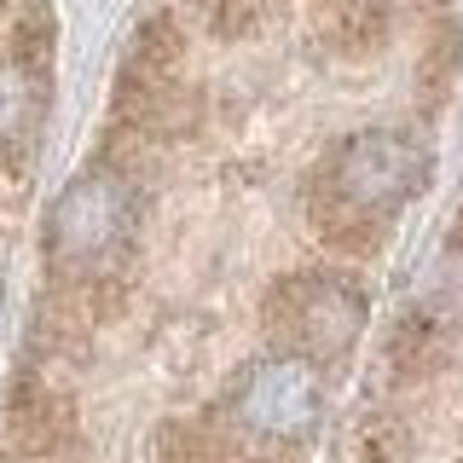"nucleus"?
Instances as JSON below:
<instances>
[{"label": "nucleus", "instance_id": "nucleus-9", "mask_svg": "<svg viewBox=\"0 0 463 463\" xmlns=\"http://www.w3.org/2000/svg\"><path fill=\"white\" fill-rule=\"evenodd\" d=\"M0 6H6V0H0Z\"/></svg>", "mask_w": 463, "mask_h": 463}, {"label": "nucleus", "instance_id": "nucleus-5", "mask_svg": "<svg viewBox=\"0 0 463 463\" xmlns=\"http://www.w3.org/2000/svg\"><path fill=\"white\" fill-rule=\"evenodd\" d=\"M41 110H47V70L6 58L0 64V168L35 139Z\"/></svg>", "mask_w": 463, "mask_h": 463}, {"label": "nucleus", "instance_id": "nucleus-7", "mask_svg": "<svg viewBox=\"0 0 463 463\" xmlns=\"http://www.w3.org/2000/svg\"><path fill=\"white\" fill-rule=\"evenodd\" d=\"M272 6L279 0H203V18H209L214 35H255L272 18Z\"/></svg>", "mask_w": 463, "mask_h": 463}, {"label": "nucleus", "instance_id": "nucleus-8", "mask_svg": "<svg viewBox=\"0 0 463 463\" xmlns=\"http://www.w3.org/2000/svg\"><path fill=\"white\" fill-rule=\"evenodd\" d=\"M452 255H463V209H458V226H452Z\"/></svg>", "mask_w": 463, "mask_h": 463}, {"label": "nucleus", "instance_id": "nucleus-4", "mask_svg": "<svg viewBox=\"0 0 463 463\" xmlns=\"http://www.w3.org/2000/svg\"><path fill=\"white\" fill-rule=\"evenodd\" d=\"M325 417V376L296 354H267L232 388V423L255 440L301 446Z\"/></svg>", "mask_w": 463, "mask_h": 463}, {"label": "nucleus", "instance_id": "nucleus-3", "mask_svg": "<svg viewBox=\"0 0 463 463\" xmlns=\"http://www.w3.org/2000/svg\"><path fill=\"white\" fill-rule=\"evenodd\" d=\"M260 325L279 354H296L307 365L342 359L365 330V296L342 272H296L279 279L260 301Z\"/></svg>", "mask_w": 463, "mask_h": 463}, {"label": "nucleus", "instance_id": "nucleus-2", "mask_svg": "<svg viewBox=\"0 0 463 463\" xmlns=\"http://www.w3.org/2000/svg\"><path fill=\"white\" fill-rule=\"evenodd\" d=\"M139 192L122 168H87L64 185V197L47 214V260L70 279H93L134 243Z\"/></svg>", "mask_w": 463, "mask_h": 463}, {"label": "nucleus", "instance_id": "nucleus-1", "mask_svg": "<svg viewBox=\"0 0 463 463\" xmlns=\"http://www.w3.org/2000/svg\"><path fill=\"white\" fill-rule=\"evenodd\" d=\"M434 156L405 128H365L347 134L325 163V180L313 192V226L325 243L365 255L376 250L383 226L429 185Z\"/></svg>", "mask_w": 463, "mask_h": 463}, {"label": "nucleus", "instance_id": "nucleus-6", "mask_svg": "<svg viewBox=\"0 0 463 463\" xmlns=\"http://www.w3.org/2000/svg\"><path fill=\"white\" fill-rule=\"evenodd\" d=\"M156 463H238L214 434H203L197 423H168L156 434Z\"/></svg>", "mask_w": 463, "mask_h": 463}]
</instances>
